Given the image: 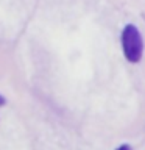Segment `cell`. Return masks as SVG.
<instances>
[{"label": "cell", "instance_id": "obj_1", "mask_svg": "<svg viewBox=\"0 0 145 150\" xmlns=\"http://www.w3.org/2000/svg\"><path fill=\"white\" fill-rule=\"evenodd\" d=\"M122 49L130 63H139L144 55V39L137 27L130 23L122 31Z\"/></svg>", "mask_w": 145, "mask_h": 150}, {"label": "cell", "instance_id": "obj_2", "mask_svg": "<svg viewBox=\"0 0 145 150\" xmlns=\"http://www.w3.org/2000/svg\"><path fill=\"white\" fill-rule=\"evenodd\" d=\"M115 150H131V147H130L128 144H122L120 147H119V149H115Z\"/></svg>", "mask_w": 145, "mask_h": 150}, {"label": "cell", "instance_id": "obj_3", "mask_svg": "<svg viewBox=\"0 0 145 150\" xmlns=\"http://www.w3.org/2000/svg\"><path fill=\"white\" fill-rule=\"evenodd\" d=\"M3 105H5V97L0 96V106H3Z\"/></svg>", "mask_w": 145, "mask_h": 150}]
</instances>
